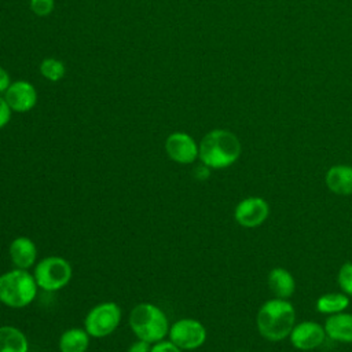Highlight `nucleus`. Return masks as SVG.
Returning a JSON list of instances; mask_svg holds the SVG:
<instances>
[{
  "label": "nucleus",
  "instance_id": "nucleus-1",
  "mask_svg": "<svg viewBox=\"0 0 352 352\" xmlns=\"http://www.w3.org/2000/svg\"><path fill=\"white\" fill-rule=\"evenodd\" d=\"M201 162L210 169H224L235 164L242 153V146L235 133L227 129L208 132L198 144Z\"/></svg>",
  "mask_w": 352,
  "mask_h": 352
},
{
  "label": "nucleus",
  "instance_id": "nucleus-2",
  "mask_svg": "<svg viewBox=\"0 0 352 352\" xmlns=\"http://www.w3.org/2000/svg\"><path fill=\"white\" fill-rule=\"evenodd\" d=\"M256 323L263 338L272 342L282 341L290 336L296 324V309L287 300L274 297L260 307Z\"/></svg>",
  "mask_w": 352,
  "mask_h": 352
},
{
  "label": "nucleus",
  "instance_id": "nucleus-3",
  "mask_svg": "<svg viewBox=\"0 0 352 352\" xmlns=\"http://www.w3.org/2000/svg\"><path fill=\"white\" fill-rule=\"evenodd\" d=\"M129 326L138 340L148 344L164 340L169 333V322L164 311L150 302H140L129 312Z\"/></svg>",
  "mask_w": 352,
  "mask_h": 352
},
{
  "label": "nucleus",
  "instance_id": "nucleus-4",
  "mask_svg": "<svg viewBox=\"0 0 352 352\" xmlns=\"http://www.w3.org/2000/svg\"><path fill=\"white\" fill-rule=\"evenodd\" d=\"M33 274L15 268L0 275V302L10 308H25L37 296Z\"/></svg>",
  "mask_w": 352,
  "mask_h": 352
},
{
  "label": "nucleus",
  "instance_id": "nucleus-5",
  "mask_svg": "<svg viewBox=\"0 0 352 352\" xmlns=\"http://www.w3.org/2000/svg\"><path fill=\"white\" fill-rule=\"evenodd\" d=\"M34 280L38 289L44 292H56L63 289L73 276L70 263L60 256H48L34 265Z\"/></svg>",
  "mask_w": 352,
  "mask_h": 352
},
{
  "label": "nucleus",
  "instance_id": "nucleus-6",
  "mask_svg": "<svg viewBox=\"0 0 352 352\" xmlns=\"http://www.w3.org/2000/svg\"><path fill=\"white\" fill-rule=\"evenodd\" d=\"M121 322V308L113 302L106 301L92 307L85 319L84 329L94 338H103L110 336Z\"/></svg>",
  "mask_w": 352,
  "mask_h": 352
},
{
  "label": "nucleus",
  "instance_id": "nucleus-7",
  "mask_svg": "<svg viewBox=\"0 0 352 352\" xmlns=\"http://www.w3.org/2000/svg\"><path fill=\"white\" fill-rule=\"evenodd\" d=\"M168 337L182 351H192L205 344L206 329L199 320L184 318L170 324Z\"/></svg>",
  "mask_w": 352,
  "mask_h": 352
},
{
  "label": "nucleus",
  "instance_id": "nucleus-8",
  "mask_svg": "<svg viewBox=\"0 0 352 352\" xmlns=\"http://www.w3.org/2000/svg\"><path fill=\"white\" fill-rule=\"evenodd\" d=\"M268 214V202L261 197H248L239 201L234 209V219L243 228L260 227Z\"/></svg>",
  "mask_w": 352,
  "mask_h": 352
},
{
  "label": "nucleus",
  "instance_id": "nucleus-9",
  "mask_svg": "<svg viewBox=\"0 0 352 352\" xmlns=\"http://www.w3.org/2000/svg\"><path fill=\"white\" fill-rule=\"evenodd\" d=\"M165 151L168 157L182 165L192 164L199 154L195 140L184 132H173L165 140Z\"/></svg>",
  "mask_w": 352,
  "mask_h": 352
},
{
  "label": "nucleus",
  "instance_id": "nucleus-10",
  "mask_svg": "<svg viewBox=\"0 0 352 352\" xmlns=\"http://www.w3.org/2000/svg\"><path fill=\"white\" fill-rule=\"evenodd\" d=\"M326 338L324 327L314 320H304L294 324L289 340L296 349L312 351L323 344Z\"/></svg>",
  "mask_w": 352,
  "mask_h": 352
},
{
  "label": "nucleus",
  "instance_id": "nucleus-11",
  "mask_svg": "<svg viewBox=\"0 0 352 352\" xmlns=\"http://www.w3.org/2000/svg\"><path fill=\"white\" fill-rule=\"evenodd\" d=\"M4 99L11 107V110L16 113H25L36 106L37 92L30 82L16 81L10 84V87L6 91Z\"/></svg>",
  "mask_w": 352,
  "mask_h": 352
},
{
  "label": "nucleus",
  "instance_id": "nucleus-12",
  "mask_svg": "<svg viewBox=\"0 0 352 352\" xmlns=\"http://www.w3.org/2000/svg\"><path fill=\"white\" fill-rule=\"evenodd\" d=\"M11 263L15 268L29 270L36 265L37 248L36 243L28 236H16L11 241L8 248Z\"/></svg>",
  "mask_w": 352,
  "mask_h": 352
},
{
  "label": "nucleus",
  "instance_id": "nucleus-13",
  "mask_svg": "<svg viewBox=\"0 0 352 352\" xmlns=\"http://www.w3.org/2000/svg\"><path fill=\"white\" fill-rule=\"evenodd\" d=\"M326 337L338 342H352V314L338 312L329 315L324 322Z\"/></svg>",
  "mask_w": 352,
  "mask_h": 352
},
{
  "label": "nucleus",
  "instance_id": "nucleus-14",
  "mask_svg": "<svg viewBox=\"0 0 352 352\" xmlns=\"http://www.w3.org/2000/svg\"><path fill=\"white\" fill-rule=\"evenodd\" d=\"M327 188L336 195L352 194V166L351 165H334L324 176Z\"/></svg>",
  "mask_w": 352,
  "mask_h": 352
},
{
  "label": "nucleus",
  "instance_id": "nucleus-15",
  "mask_svg": "<svg viewBox=\"0 0 352 352\" xmlns=\"http://www.w3.org/2000/svg\"><path fill=\"white\" fill-rule=\"evenodd\" d=\"M268 287L276 298L287 300L296 290V280L293 275L282 267H275L268 272L267 278Z\"/></svg>",
  "mask_w": 352,
  "mask_h": 352
},
{
  "label": "nucleus",
  "instance_id": "nucleus-16",
  "mask_svg": "<svg viewBox=\"0 0 352 352\" xmlns=\"http://www.w3.org/2000/svg\"><path fill=\"white\" fill-rule=\"evenodd\" d=\"M89 338L91 336L85 329L73 327L60 334L58 346L60 352H85L89 346Z\"/></svg>",
  "mask_w": 352,
  "mask_h": 352
},
{
  "label": "nucleus",
  "instance_id": "nucleus-17",
  "mask_svg": "<svg viewBox=\"0 0 352 352\" xmlns=\"http://www.w3.org/2000/svg\"><path fill=\"white\" fill-rule=\"evenodd\" d=\"M26 336L14 326H0V352H28Z\"/></svg>",
  "mask_w": 352,
  "mask_h": 352
},
{
  "label": "nucleus",
  "instance_id": "nucleus-18",
  "mask_svg": "<svg viewBox=\"0 0 352 352\" xmlns=\"http://www.w3.org/2000/svg\"><path fill=\"white\" fill-rule=\"evenodd\" d=\"M349 296L345 293H326L316 300V309L326 315L344 312L349 307Z\"/></svg>",
  "mask_w": 352,
  "mask_h": 352
},
{
  "label": "nucleus",
  "instance_id": "nucleus-19",
  "mask_svg": "<svg viewBox=\"0 0 352 352\" xmlns=\"http://www.w3.org/2000/svg\"><path fill=\"white\" fill-rule=\"evenodd\" d=\"M41 74L50 81H59L65 76V65L55 58H45L40 65Z\"/></svg>",
  "mask_w": 352,
  "mask_h": 352
},
{
  "label": "nucleus",
  "instance_id": "nucleus-20",
  "mask_svg": "<svg viewBox=\"0 0 352 352\" xmlns=\"http://www.w3.org/2000/svg\"><path fill=\"white\" fill-rule=\"evenodd\" d=\"M337 282L342 293L351 297L352 296V263L351 261H346L340 267Z\"/></svg>",
  "mask_w": 352,
  "mask_h": 352
},
{
  "label": "nucleus",
  "instance_id": "nucleus-21",
  "mask_svg": "<svg viewBox=\"0 0 352 352\" xmlns=\"http://www.w3.org/2000/svg\"><path fill=\"white\" fill-rule=\"evenodd\" d=\"M30 8L38 16L50 15L54 10V0H30Z\"/></svg>",
  "mask_w": 352,
  "mask_h": 352
},
{
  "label": "nucleus",
  "instance_id": "nucleus-22",
  "mask_svg": "<svg viewBox=\"0 0 352 352\" xmlns=\"http://www.w3.org/2000/svg\"><path fill=\"white\" fill-rule=\"evenodd\" d=\"M150 352H183L176 344H173L170 340H161L158 342H154L151 345Z\"/></svg>",
  "mask_w": 352,
  "mask_h": 352
},
{
  "label": "nucleus",
  "instance_id": "nucleus-23",
  "mask_svg": "<svg viewBox=\"0 0 352 352\" xmlns=\"http://www.w3.org/2000/svg\"><path fill=\"white\" fill-rule=\"evenodd\" d=\"M11 107L6 102V99L0 98V129L6 126L11 118Z\"/></svg>",
  "mask_w": 352,
  "mask_h": 352
},
{
  "label": "nucleus",
  "instance_id": "nucleus-24",
  "mask_svg": "<svg viewBox=\"0 0 352 352\" xmlns=\"http://www.w3.org/2000/svg\"><path fill=\"white\" fill-rule=\"evenodd\" d=\"M150 349H151V344L138 340L131 344V346L128 348L126 352H150Z\"/></svg>",
  "mask_w": 352,
  "mask_h": 352
},
{
  "label": "nucleus",
  "instance_id": "nucleus-25",
  "mask_svg": "<svg viewBox=\"0 0 352 352\" xmlns=\"http://www.w3.org/2000/svg\"><path fill=\"white\" fill-rule=\"evenodd\" d=\"M194 175H195V177H197V179H199V180H205V179H208V177H209V175H210V168L202 164V165H199V166H197V168H195Z\"/></svg>",
  "mask_w": 352,
  "mask_h": 352
},
{
  "label": "nucleus",
  "instance_id": "nucleus-26",
  "mask_svg": "<svg viewBox=\"0 0 352 352\" xmlns=\"http://www.w3.org/2000/svg\"><path fill=\"white\" fill-rule=\"evenodd\" d=\"M8 87H10V76L3 67H0V92H6Z\"/></svg>",
  "mask_w": 352,
  "mask_h": 352
}]
</instances>
